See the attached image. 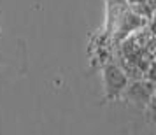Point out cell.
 <instances>
[{"label": "cell", "mask_w": 156, "mask_h": 135, "mask_svg": "<svg viewBox=\"0 0 156 135\" xmlns=\"http://www.w3.org/2000/svg\"><path fill=\"white\" fill-rule=\"evenodd\" d=\"M121 97L128 100L130 104L146 109V107L153 105V98H154V88H153V81L142 77L135 79L132 83H128L125 91L121 93Z\"/></svg>", "instance_id": "1"}, {"label": "cell", "mask_w": 156, "mask_h": 135, "mask_svg": "<svg viewBox=\"0 0 156 135\" xmlns=\"http://www.w3.org/2000/svg\"><path fill=\"white\" fill-rule=\"evenodd\" d=\"M128 83H130V79L118 63L111 62L104 67V84H105V91L109 98L121 97V93L125 91Z\"/></svg>", "instance_id": "2"}]
</instances>
